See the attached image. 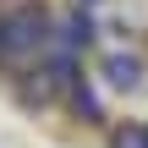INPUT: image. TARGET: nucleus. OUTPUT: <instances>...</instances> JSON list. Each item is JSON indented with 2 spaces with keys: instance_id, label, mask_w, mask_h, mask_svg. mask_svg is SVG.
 I'll return each mask as SVG.
<instances>
[{
  "instance_id": "obj_1",
  "label": "nucleus",
  "mask_w": 148,
  "mask_h": 148,
  "mask_svg": "<svg viewBox=\"0 0 148 148\" xmlns=\"http://www.w3.org/2000/svg\"><path fill=\"white\" fill-rule=\"evenodd\" d=\"M49 16L33 11V5H16V11H0V66L5 71H33L49 49Z\"/></svg>"
},
{
  "instance_id": "obj_2",
  "label": "nucleus",
  "mask_w": 148,
  "mask_h": 148,
  "mask_svg": "<svg viewBox=\"0 0 148 148\" xmlns=\"http://www.w3.org/2000/svg\"><path fill=\"white\" fill-rule=\"evenodd\" d=\"M99 71H104V82L121 93V88H137V82L148 77V60L137 55V49H110V55L99 60Z\"/></svg>"
},
{
  "instance_id": "obj_3",
  "label": "nucleus",
  "mask_w": 148,
  "mask_h": 148,
  "mask_svg": "<svg viewBox=\"0 0 148 148\" xmlns=\"http://www.w3.org/2000/svg\"><path fill=\"white\" fill-rule=\"evenodd\" d=\"M110 148H148V126H115Z\"/></svg>"
}]
</instances>
